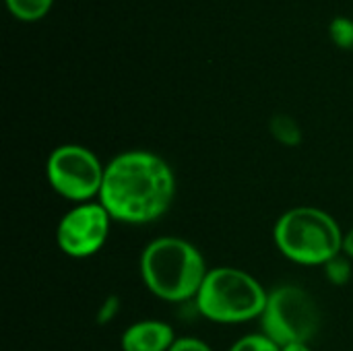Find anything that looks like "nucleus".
I'll use <instances>...</instances> for the list:
<instances>
[{
  "label": "nucleus",
  "mask_w": 353,
  "mask_h": 351,
  "mask_svg": "<svg viewBox=\"0 0 353 351\" xmlns=\"http://www.w3.org/2000/svg\"><path fill=\"white\" fill-rule=\"evenodd\" d=\"M176 199V174L157 153L128 149L105 163L99 203L114 223L147 225L161 219Z\"/></svg>",
  "instance_id": "obj_1"
},
{
  "label": "nucleus",
  "mask_w": 353,
  "mask_h": 351,
  "mask_svg": "<svg viewBox=\"0 0 353 351\" xmlns=\"http://www.w3.org/2000/svg\"><path fill=\"white\" fill-rule=\"evenodd\" d=\"M209 273L203 252L180 236L153 238L139 257V275L145 290L161 302H194Z\"/></svg>",
  "instance_id": "obj_2"
},
{
  "label": "nucleus",
  "mask_w": 353,
  "mask_h": 351,
  "mask_svg": "<svg viewBox=\"0 0 353 351\" xmlns=\"http://www.w3.org/2000/svg\"><path fill=\"white\" fill-rule=\"evenodd\" d=\"M339 221L325 209L302 205L281 213L273 225V244L283 259L300 267H325L343 252Z\"/></svg>",
  "instance_id": "obj_3"
},
{
  "label": "nucleus",
  "mask_w": 353,
  "mask_h": 351,
  "mask_svg": "<svg viewBox=\"0 0 353 351\" xmlns=\"http://www.w3.org/2000/svg\"><path fill=\"white\" fill-rule=\"evenodd\" d=\"M267 300L269 292L252 273L221 265L209 269L194 298V306L209 323L244 325L263 317Z\"/></svg>",
  "instance_id": "obj_4"
},
{
  "label": "nucleus",
  "mask_w": 353,
  "mask_h": 351,
  "mask_svg": "<svg viewBox=\"0 0 353 351\" xmlns=\"http://www.w3.org/2000/svg\"><path fill=\"white\" fill-rule=\"evenodd\" d=\"M261 333L279 348L290 343H310L321 329V308L310 292L300 285L283 283L269 292Z\"/></svg>",
  "instance_id": "obj_5"
},
{
  "label": "nucleus",
  "mask_w": 353,
  "mask_h": 351,
  "mask_svg": "<svg viewBox=\"0 0 353 351\" xmlns=\"http://www.w3.org/2000/svg\"><path fill=\"white\" fill-rule=\"evenodd\" d=\"M105 176V163L85 145L64 143L50 151L46 159V180L50 188L70 205L97 201Z\"/></svg>",
  "instance_id": "obj_6"
},
{
  "label": "nucleus",
  "mask_w": 353,
  "mask_h": 351,
  "mask_svg": "<svg viewBox=\"0 0 353 351\" xmlns=\"http://www.w3.org/2000/svg\"><path fill=\"white\" fill-rule=\"evenodd\" d=\"M112 215L99 201L72 205L56 225V246L68 259L95 257L112 232Z\"/></svg>",
  "instance_id": "obj_7"
},
{
  "label": "nucleus",
  "mask_w": 353,
  "mask_h": 351,
  "mask_svg": "<svg viewBox=\"0 0 353 351\" xmlns=\"http://www.w3.org/2000/svg\"><path fill=\"white\" fill-rule=\"evenodd\" d=\"M176 331L159 319H141L128 325L120 335L122 351H170L176 343Z\"/></svg>",
  "instance_id": "obj_8"
},
{
  "label": "nucleus",
  "mask_w": 353,
  "mask_h": 351,
  "mask_svg": "<svg viewBox=\"0 0 353 351\" xmlns=\"http://www.w3.org/2000/svg\"><path fill=\"white\" fill-rule=\"evenodd\" d=\"M271 134L275 137V141H279L281 145L288 147H296L302 141V128L300 124L285 114H277L271 120Z\"/></svg>",
  "instance_id": "obj_9"
},
{
  "label": "nucleus",
  "mask_w": 353,
  "mask_h": 351,
  "mask_svg": "<svg viewBox=\"0 0 353 351\" xmlns=\"http://www.w3.org/2000/svg\"><path fill=\"white\" fill-rule=\"evenodd\" d=\"M52 2L54 0H6L8 10L23 21H35L43 17L50 10Z\"/></svg>",
  "instance_id": "obj_10"
},
{
  "label": "nucleus",
  "mask_w": 353,
  "mask_h": 351,
  "mask_svg": "<svg viewBox=\"0 0 353 351\" xmlns=\"http://www.w3.org/2000/svg\"><path fill=\"white\" fill-rule=\"evenodd\" d=\"M323 273L327 277L329 283L333 285H345L352 279V261L341 252L339 257H335L333 261H329L323 267Z\"/></svg>",
  "instance_id": "obj_11"
},
{
  "label": "nucleus",
  "mask_w": 353,
  "mask_h": 351,
  "mask_svg": "<svg viewBox=\"0 0 353 351\" xmlns=\"http://www.w3.org/2000/svg\"><path fill=\"white\" fill-rule=\"evenodd\" d=\"M228 351H281V348L265 333H248L236 339Z\"/></svg>",
  "instance_id": "obj_12"
},
{
  "label": "nucleus",
  "mask_w": 353,
  "mask_h": 351,
  "mask_svg": "<svg viewBox=\"0 0 353 351\" xmlns=\"http://www.w3.org/2000/svg\"><path fill=\"white\" fill-rule=\"evenodd\" d=\"M331 39L339 48H353V21L347 17H335L329 25Z\"/></svg>",
  "instance_id": "obj_13"
},
{
  "label": "nucleus",
  "mask_w": 353,
  "mask_h": 351,
  "mask_svg": "<svg viewBox=\"0 0 353 351\" xmlns=\"http://www.w3.org/2000/svg\"><path fill=\"white\" fill-rule=\"evenodd\" d=\"M120 310V300L118 296H110L108 300H103L99 304V310H97V323L99 325H108Z\"/></svg>",
  "instance_id": "obj_14"
},
{
  "label": "nucleus",
  "mask_w": 353,
  "mask_h": 351,
  "mask_svg": "<svg viewBox=\"0 0 353 351\" xmlns=\"http://www.w3.org/2000/svg\"><path fill=\"white\" fill-rule=\"evenodd\" d=\"M170 351H215L207 341L199 337H178Z\"/></svg>",
  "instance_id": "obj_15"
},
{
  "label": "nucleus",
  "mask_w": 353,
  "mask_h": 351,
  "mask_svg": "<svg viewBox=\"0 0 353 351\" xmlns=\"http://www.w3.org/2000/svg\"><path fill=\"white\" fill-rule=\"evenodd\" d=\"M343 254L353 261V225L345 232V236H343Z\"/></svg>",
  "instance_id": "obj_16"
},
{
  "label": "nucleus",
  "mask_w": 353,
  "mask_h": 351,
  "mask_svg": "<svg viewBox=\"0 0 353 351\" xmlns=\"http://www.w3.org/2000/svg\"><path fill=\"white\" fill-rule=\"evenodd\" d=\"M281 351H314L310 348V343H290V345H283Z\"/></svg>",
  "instance_id": "obj_17"
}]
</instances>
